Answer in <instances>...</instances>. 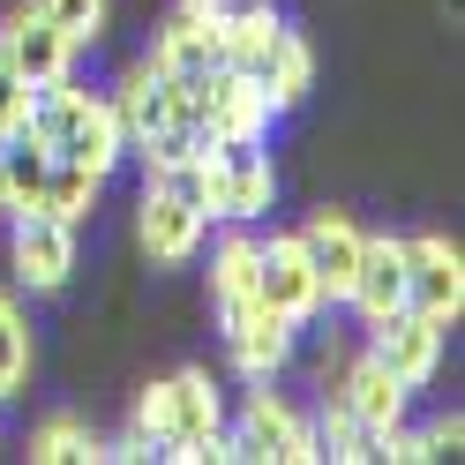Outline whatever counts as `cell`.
Listing matches in <instances>:
<instances>
[{"mask_svg":"<svg viewBox=\"0 0 465 465\" xmlns=\"http://www.w3.org/2000/svg\"><path fill=\"white\" fill-rule=\"evenodd\" d=\"M151 68L173 83H211L225 68V23H188V15H165V31L151 45Z\"/></svg>","mask_w":465,"mask_h":465,"instance_id":"ba28073f","label":"cell"},{"mask_svg":"<svg viewBox=\"0 0 465 465\" xmlns=\"http://www.w3.org/2000/svg\"><path fill=\"white\" fill-rule=\"evenodd\" d=\"M15 121H23V75H15L8 61H0V135H8Z\"/></svg>","mask_w":465,"mask_h":465,"instance_id":"484cf974","label":"cell"},{"mask_svg":"<svg viewBox=\"0 0 465 465\" xmlns=\"http://www.w3.org/2000/svg\"><path fill=\"white\" fill-rule=\"evenodd\" d=\"M121 151H128V135H121V113H113V98H91V105H83V121H75V135H68L53 158H75V165H91L98 181H105V173L121 165Z\"/></svg>","mask_w":465,"mask_h":465,"instance_id":"e0dca14e","label":"cell"},{"mask_svg":"<svg viewBox=\"0 0 465 465\" xmlns=\"http://www.w3.org/2000/svg\"><path fill=\"white\" fill-rule=\"evenodd\" d=\"M23 375H31V323H23L15 301L0 293V398H8Z\"/></svg>","mask_w":465,"mask_h":465,"instance_id":"44dd1931","label":"cell"},{"mask_svg":"<svg viewBox=\"0 0 465 465\" xmlns=\"http://www.w3.org/2000/svg\"><path fill=\"white\" fill-rule=\"evenodd\" d=\"M181 91H188V83H173V75H158V68H135V75L121 83L113 113H121V135H128V151H135L143 135H158L165 121H181Z\"/></svg>","mask_w":465,"mask_h":465,"instance_id":"7c38bea8","label":"cell"},{"mask_svg":"<svg viewBox=\"0 0 465 465\" xmlns=\"http://www.w3.org/2000/svg\"><path fill=\"white\" fill-rule=\"evenodd\" d=\"M31 8L53 23V31H68L75 45H83V38H98V23H105V0H31Z\"/></svg>","mask_w":465,"mask_h":465,"instance_id":"cb8c5ba5","label":"cell"},{"mask_svg":"<svg viewBox=\"0 0 465 465\" xmlns=\"http://www.w3.org/2000/svg\"><path fill=\"white\" fill-rule=\"evenodd\" d=\"M0 61H8L23 83H61L68 61H75V38H68V31H53L38 8H23L8 31H0Z\"/></svg>","mask_w":465,"mask_h":465,"instance_id":"9c48e42d","label":"cell"},{"mask_svg":"<svg viewBox=\"0 0 465 465\" xmlns=\"http://www.w3.org/2000/svg\"><path fill=\"white\" fill-rule=\"evenodd\" d=\"M301 248H308V271H315V285H323V301H345V285H353V271H361L368 232H361L353 218L323 211V218H315V225L301 232Z\"/></svg>","mask_w":465,"mask_h":465,"instance_id":"30bf717a","label":"cell"},{"mask_svg":"<svg viewBox=\"0 0 465 465\" xmlns=\"http://www.w3.org/2000/svg\"><path fill=\"white\" fill-rule=\"evenodd\" d=\"M203 211H188V203H173V195H158V188H143V218H135V241H143V255L151 263H188V255L203 248Z\"/></svg>","mask_w":465,"mask_h":465,"instance_id":"8fae6325","label":"cell"},{"mask_svg":"<svg viewBox=\"0 0 465 465\" xmlns=\"http://www.w3.org/2000/svg\"><path fill=\"white\" fill-rule=\"evenodd\" d=\"M308 91H315V53H308V38H301V31H285L278 68H271V105H301Z\"/></svg>","mask_w":465,"mask_h":465,"instance_id":"ffe728a7","label":"cell"},{"mask_svg":"<svg viewBox=\"0 0 465 465\" xmlns=\"http://www.w3.org/2000/svg\"><path fill=\"white\" fill-rule=\"evenodd\" d=\"M211 458H278V465H308V458H323V450H315V428L293 413V405H278V398L263 391L232 435H225V428L211 435Z\"/></svg>","mask_w":465,"mask_h":465,"instance_id":"3957f363","label":"cell"},{"mask_svg":"<svg viewBox=\"0 0 465 465\" xmlns=\"http://www.w3.org/2000/svg\"><path fill=\"white\" fill-rule=\"evenodd\" d=\"M211 293H255V241H248V232L218 241V255H211Z\"/></svg>","mask_w":465,"mask_h":465,"instance_id":"7402d4cb","label":"cell"},{"mask_svg":"<svg viewBox=\"0 0 465 465\" xmlns=\"http://www.w3.org/2000/svg\"><path fill=\"white\" fill-rule=\"evenodd\" d=\"M218 383L203 368H181L173 383H151L135 405V435L151 443L158 458H211V435H218Z\"/></svg>","mask_w":465,"mask_h":465,"instance_id":"6da1fadb","label":"cell"},{"mask_svg":"<svg viewBox=\"0 0 465 465\" xmlns=\"http://www.w3.org/2000/svg\"><path fill=\"white\" fill-rule=\"evenodd\" d=\"M405 398H413V391H405L391 368H375V361H361V368L338 383V405H345L353 420H368V428H398V420H405Z\"/></svg>","mask_w":465,"mask_h":465,"instance_id":"9a60e30c","label":"cell"},{"mask_svg":"<svg viewBox=\"0 0 465 465\" xmlns=\"http://www.w3.org/2000/svg\"><path fill=\"white\" fill-rule=\"evenodd\" d=\"M345 301H353L368 323L398 315V308H405V248H398V241H368V248H361L353 285H345Z\"/></svg>","mask_w":465,"mask_h":465,"instance_id":"4fadbf2b","label":"cell"},{"mask_svg":"<svg viewBox=\"0 0 465 465\" xmlns=\"http://www.w3.org/2000/svg\"><path fill=\"white\" fill-rule=\"evenodd\" d=\"M45 165H53V151L15 121L8 135H0V211H31L38 188H45Z\"/></svg>","mask_w":465,"mask_h":465,"instance_id":"5bb4252c","label":"cell"},{"mask_svg":"<svg viewBox=\"0 0 465 465\" xmlns=\"http://www.w3.org/2000/svg\"><path fill=\"white\" fill-rule=\"evenodd\" d=\"M151 188L211 218V195H203V158H173V165H151Z\"/></svg>","mask_w":465,"mask_h":465,"instance_id":"603a6c76","label":"cell"},{"mask_svg":"<svg viewBox=\"0 0 465 465\" xmlns=\"http://www.w3.org/2000/svg\"><path fill=\"white\" fill-rule=\"evenodd\" d=\"M98 173L91 165H75V158H53L45 165V188H38V211H53V218H83V211H91V203H98Z\"/></svg>","mask_w":465,"mask_h":465,"instance_id":"ac0fdd59","label":"cell"},{"mask_svg":"<svg viewBox=\"0 0 465 465\" xmlns=\"http://www.w3.org/2000/svg\"><path fill=\"white\" fill-rule=\"evenodd\" d=\"M405 248V308L413 315H435V323H450V315L465 308V263L450 241H435V232H420V241H398Z\"/></svg>","mask_w":465,"mask_h":465,"instance_id":"5b68a950","label":"cell"},{"mask_svg":"<svg viewBox=\"0 0 465 465\" xmlns=\"http://www.w3.org/2000/svg\"><path fill=\"white\" fill-rule=\"evenodd\" d=\"M203 195H211V218H255V211H271L278 173H271L263 135H218L211 151H203Z\"/></svg>","mask_w":465,"mask_h":465,"instance_id":"7a4b0ae2","label":"cell"},{"mask_svg":"<svg viewBox=\"0 0 465 465\" xmlns=\"http://www.w3.org/2000/svg\"><path fill=\"white\" fill-rule=\"evenodd\" d=\"M31 458H38V465H83V458H105V443H98L83 420L61 413V420H45V428L31 435Z\"/></svg>","mask_w":465,"mask_h":465,"instance_id":"d6986e66","label":"cell"},{"mask_svg":"<svg viewBox=\"0 0 465 465\" xmlns=\"http://www.w3.org/2000/svg\"><path fill=\"white\" fill-rule=\"evenodd\" d=\"M75 271V218H53V211H15V278L53 293V285H68Z\"/></svg>","mask_w":465,"mask_h":465,"instance_id":"8992f818","label":"cell"},{"mask_svg":"<svg viewBox=\"0 0 465 465\" xmlns=\"http://www.w3.org/2000/svg\"><path fill=\"white\" fill-rule=\"evenodd\" d=\"M255 301H263L271 315H285V323H308V315L323 308V285H315V271H308L301 232L293 241H255Z\"/></svg>","mask_w":465,"mask_h":465,"instance_id":"277c9868","label":"cell"},{"mask_svg":"<svg viewBox=\"0 0 465 465\" xmlns=\"http://www.w3.org/2000/svg\"><path fill=\"white\" fill-rule=\"evenodd\" d=\"M135 151L151 158V165H173V158H203V128H195V121H165L158 135H143Z\"/></svg>","mask_w":465,"mask_h":465,"instance_id":"d4e9b609","label":"cell"},{"mask_svg":"<svg viewBox=\"0 0 465 465\" xmlns=\"http://www.w3.org/2000/svg\"><path fill=\"white\" fill-rule=\"evenodd\" d=\"M293 331H301V323H285V315L255 308L225 345H232V361H241V375H255V383H263V375H278L285 361H293Z\"/></svg>","mask_w":465,"mask_h":465,"instance_id":"2e32d148","label":"cell"},{"mask_svg":"<svg viewBox=\"0 0 465 465\" xmlns=\"http://www.w3.org/2000/svg\"><path fill=\"white\" fill-rule=\"evenodd\" d=\"M375 368H391L405 391H420L435 368H443V323L435 315H413V308H398V315H383L375 323V353H368Z\"/></svg>","mask_w":465,"mask_h":465,"instance_id":"52a82bcc","label":"cell"}]
</instances>
